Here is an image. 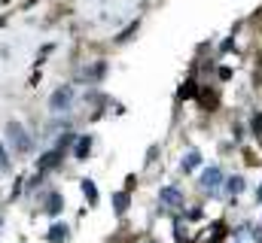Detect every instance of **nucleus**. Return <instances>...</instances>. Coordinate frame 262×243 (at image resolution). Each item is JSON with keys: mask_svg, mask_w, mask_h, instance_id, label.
Wrapping results in <instances>:
<instances>
[{"mask_svg": "<svg viewBox=\"0 0 262 243\" xmlns=\"http://www.w3.org/2000/svg\"><path fill=\"white\" fill-rule=\"evenodd\" d=\"M6 140H9V143H12V149H15V152H21V155H25V152H31V146H34V143H31V137H28V131H25L18 121H6Z\"/></svg>", "mask_w": 262, "mask_h": 243, "instance_id": "obj_1", "label": "nucleus"}, {"mask_svg": "<svg viewBox=\"0 0 262 243\" xmlns=\"http://www.w3.org/2000/svg\"><path fill=\"white\" fill-rule=\"evenodd\" d=\"M70 104H73V88H67V85H64V88H58V91H55V94L49 98V107H52L55 113L67 110Z\"/></svg>", "mask_w": 262, "mask_h": 243, "instance_id": "obj_2", "label": "nucleus"}, {"mask_svg": "<svg viewBox=\"0 0 262 243\" xmlns=\"http://www.w3.org/2000/svg\"><path fill=\"white\" fill-rule=\"evenodd\" d=\"M162 204L165 207H183V191L180 188H174V185H168V188H162Z\"/></svg>", "mask_w": 262, "mask_h": 243, "instance_id": "obj_3", "label": "nucleus"}, {"mask_svg": "<svg viewBox=\"0 0 262 243\" xmlns=\"http://www.w3.org/2000/svg\"><path fill=\"white\" fill-rule=\"evenodd\" d=\"M223 180H226V177H223L220 167H207V171L201 174V188H213V185H220Z\"/></svg>", "mask_w": 262, "mask_h": 243, "instance_id": "obj_4", "label": "nucleus"}, {"mask_svg": "<svg viewBox=\"0 0 262 243\" xmlns=\"http://www.w3.org/2000/svg\"><path fill=\"white\" fill-rule=\"evenodd\" d=\"M61 161V149H55V152H46L43 158H40V171H49V167H55Z\"/></svg>", "mask_w": 262, "mask_h": 243, "instance_id": "obj_5", "label": "nucleus"}, {"mask_svg": "<svg viewBox=\"0 0 262 243\" xmlns=\"http://www.w3.org/2000/svg\"><path fill=\"white\" fill-rule=\"evenodd\" d=\"M61 207H64L61 195H58V191H52V195L46 198V213H52V216H55V213H61Z\"/></svg>", "mask_w": 262, "mask_h": 243, "instance_id": "obj_6", "label": "nucleus"}, {"mask_svg": "<svg viewBox=\"0 0 262 243\" xmlns=\"http://www.w3.org/2000/svg\"><path fill=\"white\" fill-rule=\"evenodd\" d=\"M223 234H226V228H223V225H216V228H210L207 234H201L195 243H216L220 237H223Z\"/></svg>", "mask_w": 262, "mask_h": 243, "instance_id": "obj_7", "label": "nucleus"}, {"mask_svg": "<svg viewBox=\"0 0 262 243\" xmlns=\"http://www.w3.org/2000/svg\"><path fill=\"white\" fill-rule=\"evenodd\" d=\"M198 164H201V152H198V149H192V152H189V155L183 158V171L189 174V171H195Z\"/></svg>", "mask_w": 262, "mask_h": 243, "instance_id": "obj_8", "label": "nucleus"}, {"mask_svg": "<svg viewBox=\"0 0 262 243\" xmlns=\"http://www.w3.org/2000/svg\"><path fill=\"white\" fill-rule=\"evenodd\" d=\"M89 149H92V137H79L73 152H76V158H85V155H89Z\"/></svg>", "mask_w": 262, "mask_h": 243, "instance_id": "obj_9", "label": "nucleus"}, {"mask_svg": "<svg viewBox=\"0 0 262 243\" xmlns=\"http://www.w3.org/2000/svg\"><path fill=\"white\" fill-rule=\"evenodd\" d=\"M113 210H116V213H125V210H128V195H125V191H116V195H113Z\"/></svg>", "mask_w": 262, "mask_h": 243, "instance_id": "obj_10", "label": "nucleus"}, {"mask_svg": "<svg viewBox=\"0 0 262 243\" xmlns=\"http://www.w3.org/2000/svg\"><path fill=\"white\" fill-rule=\"evenodd\" d=\"M64 237H67V225H52V228H49V240L52 243L64 240Z\"/></svg>", "mask_w": 262, "mask_h": 243, "instance_id": "obj_11", "label": "nucleus"}, {"mask_svg": "<svg viewBox=\"0 0 262 243\" xmlns=\"http://www.w3.org/2000/svg\"><path fill=\"white\" fill-rule=\"evenodd\" d=\"M82 191H85V198H89L92 204H98V188H95L92 180H82Z\"/></svg>", "mask_w": 262, "mask_h": 243, "instance_id": "obj_12", "label": "nucleus"}, {"mask_svg": "<svg viewBox=\"0 0 262 243\" xmlns=\"http://www.w3.org/2000/svg\"><path fill=\"white\" fill-rule=\"evenodd\" d=\"M241 188H244V180H241V177H232V180L226 182V191H229V195H238Z\"/></svg>", "mask_w": 262, "mask_h": 243, "instance_id": "obj_13", "label": "nucleus"}, {"mask_svg": "<svg viewBox=\"0 0 262 243\" xmlns=\"http://www.w3.org/2000/svg\"><path fill=\"white\" fill-rule=\"evenodd\" d=\"M0 167H3V171H9V155H6V149H3V146H0Z\"/></svg>", "mask_w": 262, "mask_h": 243, "instance_id": "obj_14", "label": "nucleus"}, {"mask_svg": "<svg viewBox=\"0 0 262 243\" xmlns=\"http://www.w3.org/2000/svg\"><path fill=\"white\" fill-rule=\"evenodd\" d=\"M259 201H262V185H259Z\"/></svg>", "mask_w": 262, "mask_h": 243, "instance_id": "obj_15", "label": "nucleus"}]
</instances>
